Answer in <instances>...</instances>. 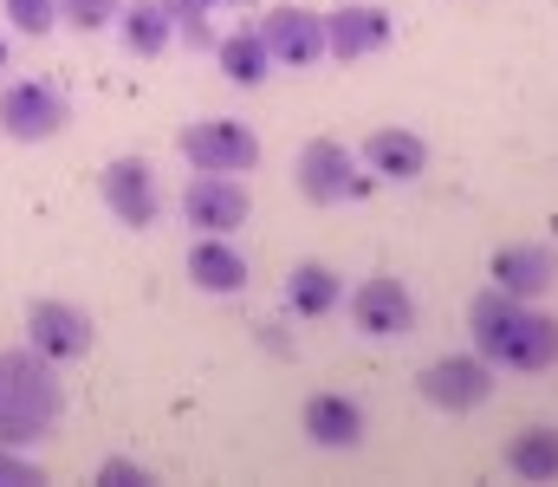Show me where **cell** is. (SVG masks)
Here are the masks:
<instances>
[{
	"label": "cell",
	"mask_w": 558,
	"mask_h": 487,
	"mask_svg": "<svg viewBox=\"0 0 558 487\" xmlns=\"http://www.w3.org/2000/svg\"><path fill=\"white\" fill-rule=\"evenodd\" d=\"M468 338L494 370H553L558 364V319L500 287L468 300Z\"/></svg>",
	"instance_id": "1"
},
{
	"label": "cell",
	"mask_w": 558,
	"mask_h": 487,
	"mask_svg": "<svg viewBox=\"0 0 558 487\" xmlns=\"http://www.w3.org/2000/svg\"><path fill=\"white\" fill-rule=\"evenodd\" d=\"M65 416V383H59V364L39 357L33 344L20 351H0V442L7 449H33L59 429Z\"/></svg>",
	"instance_id": "2"
},
{
	"label": "cell",
	"mask_w": 558,
	"mask_h": 487,
	"mask_svg": "<svg viewBox=\"0 0 558 487\" xmlns=\"http://www.w3.org/2000/svg\"><path fill=\"white\" fill-rule=\"evenodd\" d=\"M65 124H72V105H65L59 85H46V78H13V85L0 92V131H7L13 144H52Z\"/></svg>",
	"instance_id": "3"
},
{
	"label": "cell",
	"mask_w": 558,
	"mask_h": 487,
	"mask_svg": "<svg viewBox=\"0 0 558 487\" xmlns=\"http://www.w3.org/2000/svg\"><path fill=\"white\" fill-rule=\"evenodd\" d=\"M175 144H182L189 169H202V175H247V169H260V137L247 124H234V118H202Z\"/></svg>",
	"instance_id": "4"
},
{
	"label": "cell",
	"mask_w": 558,
	"mask_h": 487,
	"mask_svg": "<svg viewBox=\"0 0 558 487\" xmlns=\"http://www.w3.org/2000/svg\"><path fill=\"white\" fill-rule=\"evenodd\" d=\"M292 182H299V195H305V202H318V208L364 195L357 150H344L338 137H312V144L299 150V162H292Z\"/></svg>",
	"instance_id": "5"
},
{
	"label": "cell",
	"mask_w": 558,
	"mask_h": 487,
	"mask_svg": "<svg viewBox=\"0 0 558 487\" xmlns=\"http://www.w3.org/2000/svg\"><path fill=\"white\" fill-rule=\"evenodd\" d=\"M416 383L435 410L468 416V410H481V403L494 397V364H487L481 351H474V357H435V364H422Z\"/></svg>",
	"instance_id": "6"
},
{
	"label": "cell",
	"mask_w": 558,
	"mask_h": 487,
	"mask_svg": "<svg viewBox=\"0 0 558 487\" xmlns=\"http://www.w3.org/2000/svg\"><path fill=\"white\" fill-rule=\"evenodd\" d=\"M182 215H189V228H202V234H234V228L254 215L247 175H195V182L182 188Z\"/></svg>",
	"instance_id": "7"
},
{
	"label": "cell",
	"mask_w": 558,
	"mask_h": 487,
	"mask_svg": "<svg viewBox=\"0 0 558 487\" xmlns=\"http://www.w3.org/2000/svg\"><path fill=\"white\" fill-rule=\"evenodd\" d=\"M98 195H105V208H111L124 228H149V221L162 215L156 169H149L143 157H111V162H105V175H98Z\"/></svg>",
	"instance_id": "8"
},
{
	"label": "cell",
	"mask_w": 558,
	"mask_h": 487,
	"mask_svg": "<svg viewBox=\"0 0 558 487\" xmlns=\"http://www.w3.org/2000/svg\"><path fill=\"white\" fill-rule=\"evenodd\" d=\"M92 319L72 306V300H33L26 306V344L39 351V357H52V364H72V357H85L92 351Z\"/></svg>",
	"instance_id": "9"
},
{
	"label": "cell",
	"mask_w": 558,
	"mask_h": 487,
	"mask_svg": "<svg viewBox=\"0 0 558 487\" xmlns=\"http://www.w3.org/2000/svg\"><path fill=\"white\" fill-rule=\"evenodd\" d=\"M351 325H357L364 338H403V331L416 325V293H410L403 280H390V273H371V280L351 293Z\"/></svg>",
	"instance_id": "10"
},
{
	"label": "cell",
	"mask_w": 558,
	"mask_h": 487,
	"mask_svg": "<svg viewBox=\"0 0 558 487\" xmlns=\"http://www.w3.org/2000/svg\"><path fill=\"white\" fill-rule=\"evenodd\" d=\"M390 13L384 7H371V0H344V7H331L325 13V52L331 59H371V52H384L390 46Z\"/></svg>",
	"instance_id": "11"
},
{
	"label": "cell",
	"mask_w": 558,
	"mask_h": 487,
	"mask_svg": "<svg viewBox=\"0 0 558 487\" xmlns=\"http://www.w3.org/2000/svg\"><path fill=\"white\" fill-rule=\"evenodd\" d=\"M260 39H267L274 65H318V59H325V13L286 0V7H274V13L260 20Z\"/></svg>",
	"instance_id": "12"
},
{
	"label": "cell",
	"mask_w": 558,
	"mask_h": 487,
	"mask_svg": "<svg viewBox=\"0 0 558 487\" xmlns=\"http://www.w3.org/2000/svg\"><path fill=\"white\" fill-rule=\"evenodd\" d=\"M487 273H494V287L513 293V300H546V293L558 287V254L539 247V241H513V247L494 254Z\"/></svg>",
	"instance_id": "13"
},
{
	"label": "cell",
	"mask_w": 558,
	"mask_h": 487,
	"mask_svg": "<svg viewBox=\"0 0 558 487\" xmlns=\"http://www.w3.org/2000/svg\"><path fill=\"white\" fill-rule=\"evenodd\" d=\"M299 429H305V442H318V449H357V442H364V410H357V397H344V390H312L305 410H299Z\"/></svg>",
	"instance_id": "14"
},
{
	"label": "cell",
	"mask_w": 558,
	"mask_h": 487,
	"mask_svg": "<svg viewBox=\"0 0 558 487\" xmlns=\"http://www.w3.org/2000/svg\"><path fill=\"white\" fill-rule=\"evenodd\" d=\"M357 157L371 162V175H384V182H416L422 169H428V144H422L416 131L384 124V131H371V137H364V150H357Z\"/></svg>",
	"instance_id": "15"
},
{
	"label": "cell",
	"mask_w": 558,
	"mask_h": 487,
	"mask_svg": "<svg viewBox=\"0 0 558 487\" xmlns=\"http://www.w3.org/2000/svg\"><path fill=\"white\" fill-rule=\"evenodd\" d=\"M189 287H202V293H241L247 287L241 247H228V234H202L189 247Z\"/></svg>",
	"instance_id": "16"
},
{
	"label": "cell",
	"mask_w": 558,
	"mask_h": 487,
	"mask_svg": "<svg viewBox=\"0 0 558 487\" xmlns=\"http://www.w3.org/2000/svg\"><path fill=\"white\" fill-rule=\"evenodd\" d=\"M118 39H124L131 59H156V52H169V39H175V13H169V0H124V13H118Z\"/></svg>",
	"instance_id": "17"
},
{
	"label": "cell",
	"mask_w": 558,
	"mask_h": 487,
	"mask_svg": "<svg viewBox=\"0 0 558 487\" xmlns=\"http://www.w3.org/2000/svg\"><path fill=\"white\" fill-rule=\"evenodd\" d=\"M338 300H344V280H338L325 260H299V267L286 273V306H292L299 319H325Z\"/></svg>",
	"instance_id": "18"
},
{
	"label": "cell",
	"mask_w": 558,
	"mask_h": 487,
	"mask_svg": "<svg viewBox=\"0 0 558 487\" xmlns=\"http://www.w3.org/2000/svg\"><path fill=\"white\" fill-rule=\"evenodd\" d=\"M507 475L513 482H558V429L553 423H526L507 442Z\"/></svg>",
	"instance_id": "19"
},
{
	"label": "cell",
	"mask_w": 558,
	"mask_h": 487,
	"mask_svg": "<svg viewBox=\"0 0 558 487\" xmlns=\"http://www.w3.org/2000/svg\"><path fill=\"white\" fill-rule=\"evenodd\" d=\"M215 59H221V72H228L234 85H260V78L274 72V52H267V39H260V26H241V33H221V39H215Z\"/></svg>",
	"instance_id": "20"
},
{
	"label": "cell",
	"mask_w": 558,
	"mask_h": 487,
	"mask_svg": "<svg viewBox=\"0 0 558 487\" xmlns=\"http://www.w3.org/2000/svg\"><path fill=\"white\" fill-rule=\"evenodd\" d=\"M118 13H124V0H59V20L78 33H105V26H118Z\"/></svg>",
	"instance_id": "21"
},
{
	"label": "cell",
	"mask_w": 558,
	"mask_h": 487,
	"mask_svg": "<svg viewBox=\"0 0 558 487\" xmlns=\"http://www.w3.org/2000/svg\"><path fill=\"white\" fill-rule=\"evenodd\" d=\"M169 13H175V39H182L189 52H215V39H221V33L208 26L215 7H169Z\"/></svg>",
	"instance_id": "22"
},
{
	"label": "cell",
	"mask_w": 558,
	"mask_h": 487,
	"mask_svg": "<svg viewBox=\"0 0 558 487\" xmlns=\"http://www.w3.org/2000/svg\"><path fill=\"white\" fill-rule=\"evenodd\" d=\"M7 20H13L20 33H33V39H39V33H52V26H59V0H7Z\"/></svg>",
	"instance_id": "23"
},
{
	"label": "cell",
	"mask_w": 558,
	"mask_h": 487,
	"mask_svg": "<svg viewBox=\"0 0 558 487\" xmlns=\"http://www.w3.org/2000/svg\"><path fill=\"white\" fill-rule=\"evenodd\" d=\"M33 482H46L39 462H33L26 449H7V442H0V487H33Z\"/></svg>",
	"instance_id": "24"
},
{
	"label": "cell",
	"mask_w": 558,
	"mask_h": 487,
	"mask_svg": "<svg viewBox=\"0 0 558 487\" xmlns=\"http://www.w3.org/2000/svg\"><path fill=\"white\" fill-rule=\"evenodd\" d=\"M98 482H105V487H143V482H149V468L131 462V455H111V462H98Z\"/></svg>",
	"instance_id": "25"
},
{
	"label": "cell",
	"mask_w": 558,
	"mask_h": 487,
	"mask_svg": "<svg viewBox=\"0 0 558 487\" xmlns=\"http://www.w3.org/2000/svg\"><path fill=\"white\" fill-rule=\"evenodd\" d=\"M169 7H254V0H169Z\"/></svg>",
	"instance_id": "26"
},
{
	"label": "cell",
	"mask_w": 558,
	"mask_h": 487,
	"mask_svg": "<svg viewBox=\"0 0 558 487\" xmlns=\"http://www.w3.org/2000/svg\"><path fill=\"white\" fill-rule=\"evenodd\" d=\"M0 72H7V39H0Z\"/></svg>",
	"instance_id": "27"
}]
</instances>
